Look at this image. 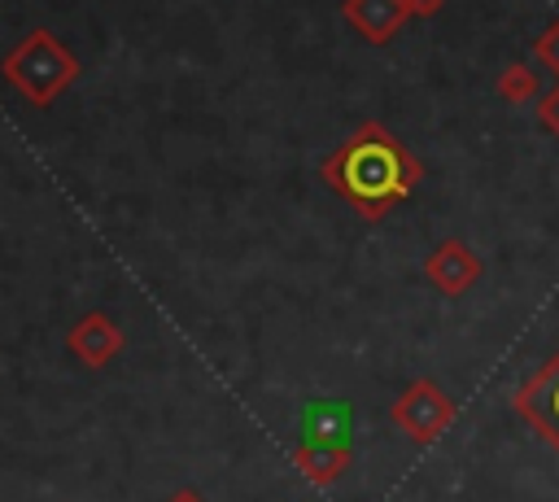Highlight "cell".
<instances>
[{"mask_svg": "<svg viewBox=\"0 0 559 502\" xmlns=\"http://www.w3.org/2000/svg\"><path fill=\"white\" fill-rule=\"evenodd\" d=\"M537 57L559 74V22H555L550 31H542V39H537Z\"/></svg>", "mask_w": 559, "mask_h": 502, "instance_id": "3957f363", "label": "cell"}, {"mask_svg": "<svg viewBox=\"0 0 559 502\" xmlns=\"http://www.w3.org/2000/svg\"><path fill=\"white\" fill-rule=\"evenodd\" d=\"M542 113H546V122H550V127L559 131V92H555V96H550V100L542 105Z\"/></svg>", "mask_w": 559, "mask_h": 502, "instance_id": "5b68a950", "label": "cell"}, {"mask_svg": "<svg viewBox=\"0 0 559 502\" xmlns=\"http://www.w3.org/2000/svg\"><path fill=\"white\" fill-rule=\"evenodd\" d=\"M406 4H411V9H424V13H428V9H437L441 0H406Z\"/></svg>", "mask_w": 559, "mask_h": 502, "instance_id": "8992f818", "label": "cell"}, {"mask_svg": "<svg viewBox=\"0 0 559 502\" xmlns=\"http://www.w3.org/2000/svg\"><path fill=\"white\" fill-rule=\"evenodd\" d=\"M345 13L354 17V26L371 39H389L406 13V0H349Z\"/></svg>", "mask_w": 559, "mask_h": 502, "instance_id": "7a4b0ae2", "label": "cell"}, {"mask_svg": "<svg viewBox=\"0 0 559 502\" xmlns=\"http://www.w3.org/2000/svg\"><path fill=\"white\" fill-rule=\"evenodd\" d=\"M502 92H507V96H528V92H533V79H528L524 70H511V74L502 79Z\"/></svg>", "mask_w": 559, "mask_h": 502, "instance_id": "277c9868", "label": "cell"}, {"mask_svg": "<svg viewBox=\"0 0 559 502\" xmlns=\"http://www.w3.org/2000/svg\"><path fill=\"white\" fill-rule=\"evenodd\" d=\"M341 183H345V192L349 196H358V201H367V205H380V201H389V196H397V192H406V183L415 179V170H411V162L389 144V140H380L376 131L371 135H362L354 148H345V157H341Z\"/></svg>", "mask_w": 559, "mask_h": 502, "instance_id": "6da1fadb", "label": "cell"}]
</instances>
